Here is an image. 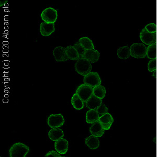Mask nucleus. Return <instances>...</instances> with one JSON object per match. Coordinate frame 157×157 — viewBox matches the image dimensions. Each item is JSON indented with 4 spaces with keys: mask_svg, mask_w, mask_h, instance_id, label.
<instances>
[{
    "mask_svg": "<svg viewBox=\"0 0 157 157\" xmlns=\"http://www.w3.org/2000/svg\"><path fill=\"white\" fill-rule=\"evenodd\" d=\"M29 151V147L21 143L13 145L9 150L10 157H26Z\"/></svg>",
    "mask_w": 157,
    "mask_h": 157,
    "instance_id": "nucleus-1",
    "label": "nucleus"
},
{
    "mask_svg": "<svg viewBox=\"0 0 157 157\" xmlns=\"http://www.w3.org/2000/svg\"><path fill=\"white\" fill-rule=\"evenodd\" d=\"M75 71L82 76L85 77L91 72L92 65L89 61L81 58L77 61L75 65Z\"/></svg>",
    "mask_w": 157,
    "mask_h": 157,
    "instance_id": "nucleus-2",
    "label": "nucleus"
},
{
    "mask_svg": "<svg viewBox=\"0 0 157 157\" xmlns=\"http://www.w3.org/2000/svg\"><path fill=\"white\" fill-rule=\"evenodd\" d=\"M130 55L136 58H144L147 56V48L141 43H135L130 48Z\"/></svg>",
    "mask_w": 157,
    "mask_h": 157,
    "instance_id": "nucleus-3",
    "label": "nucleus"
},
{
    "mask_svg": "<svg viewBox=\"0 0 157 157\" xmlns=\"http://www.w3.org/2000/svg\"><path fill=\"white\" fill-rule=\"evenodd\" d=\"M41 18L47 24L55 23L58 18V12L52 7H48L41 13Z\"/></svg>",
    "mask_w": 157,
    "mask_h": 157,
    "instance_id": "nucleus-4",
    "label": "nucleus"
},
{
    "mask_svg": "<svg viewBox=\"0 0 157 157\" xmlns=\"http://www.w3.org/2000/svg\"><path fill=\"white\" fill-rule=\"evenodd\" d=\"M93 92V88L84 83L78 86L76 90V93L84 103L89 99Z\"/></svg>",
    "mask_w": 157,
    "mask_h": 157,
    "instance_id": "nucleus-5",
    "label": "nucleus"
},
{
    "mask_svg": "<svg viewBox=\"0 0 157 157\" xmlns=\"http://www.w3.org/2000/svg\"><path fill=\"white\" fill-rule=\"evenodd\" d=\"M83 82L84 84L94 88L101 85V79L98 72H90L84 77Z\"/></svg>",
    "mask_w": 157,
    "mask_h": 157,
    "instance_id": "nucleus-6",
    "label": "nucleus"
},
{
    "mask_svg": "<svg viewBox=\"0 0 157 157\" xmlns=\"http://www.w3.org/2000/svg\"><path fill=\"white\" fill-rule=\"evenodd\" d=\"M65 122L63 116L61 114H52L47 119V124L52 129H56L60 127Z\"/></svg>",
    "mask_w": 157,
    "mask_h": 157,
    "instance_id": "nucleus-7",
    "label": "nucleus"
},
{
    "mask_svg": "<svg viewBox=\"0 0 157 157\" xmlns=\"http://www.w3.org/2000/svg\"><path fill=\"white\" fill-rule=\"evenodd\" d=\"M140 38L146 45H153L157 42V33H150L144 29L140 34Z\"/></svg>",
    "mask_w": 157,
    "mask_h": 157,
    "instance_id": "nucleus-8",
    "label": "nucleus"
},
{
    "mask_svg": "<svg viewBox=\"0 0 157 157\" xmlns=\"http://www.w3.org/2000/svg\"><path fill=\"white\" fill-rule=\"evenodd\" d=\"M53 55L56 61L57 62H63L69 60L66 52V48L58 46L54 49Z\"/></svg>",
    "mask_w": 157,
    "mask_h": 157,
    "instance_id": "nucleus-9",
    "label": "nucleus"
},
{
    "mask_svg": "<svg viewBox=\"0 0 157 157\" xmlns=\"http://www.w3.org/2000/svg\"><path fill=\"white\" fill-rule=\"evenodd\" d=\"M69 143L66 139L61 138L55 141V148L59 154L64 155L66 154L68 150Z\"/></svg>",
    "mask_w": 157,
    "mask_h": 157,
    "instance_id": "nucleus-10",
    "label": "nucleus"
},
{
    "mask_svg": "<svg viewBox=\"0 0 157 157\" xmlns=\"http://www.w3.org/2000/svg\"><path fill=\"white\" fill-rule=\"evenodd\" d=\"M100 54L98 50L96 49L85 50L83 56V58L89 61L90 63H97L100 58Z\"/></svg>",
    "mask_w": 157,
    "mask_h": 157,
    "instance_id": "nucleus-11",
    "label": "nucleus"
},
{
    "mask_svg": "<svg viewBox=\"0 0 157 157\" xmlns=\"http://www.w3.org/2000/svg\"><path fill=\"white\" fill-rule=\"evenodd\" d=\"M55 31V24H47L43 22L40 25V32L41 35L44 37L50 36Z\"/></svg>",
    "mask_w": 157,
    "mask_h": 157,
    "instance_id": "nucleus-12",
    "label": "nucleus"
},
{
    "mask_svg": "<svg viewBox=\"0 0 157 157\" xmlns=\"http://www.w3.org/2000/svg\"><path fill=\"white\" fill-rule=\"evenodd\" d=\"M98 121L105 130H109L112 125L114 120L112 116L110 114H109V113H107L103 116H101Z\"/></svg>",
    "mask_w": 157,
    "mask_h": 157,
    "instance_id": "nucleus-13",
    "label": "nucleus"
},
{
    "mask_svg": "<svg viewBox=\"0 0 157 157\" xmlns=\"http://www.w3.org/2000/svg\"><path fill=\"white\" fill-rule=\"evenodd\" d=\"M90 132L92 135L98 138L103 135L105 132V129L103 128L101 124L98 121L92 124L90 128Z\"/></svg>",
    "mask_w": 157,
    "mask_h": 157,
    "instance_id": "nucleus-14",
    "label": "nucleus"
},
{
    "mask_svg": "<svg viewBox=\"0 0 157 157\" xmlns=\"http://www.w3.org/2000/svg\"><path fill=\"white\" fill-rule=\"evenodd\" d=\"M86 106L90 109H96L102 104V100L92 94L89 99L86 102Z\"/></svg>",
    "mask_w": 157,
    "mask_h": 157,
    "instance_id": "nucleus-15",
    "label": "nucleus"
},
{
    "mask_svg": "<svg viewBox=\"0 0 157 157\" xmlns=\"http://www.w3.org/2000/svg\"><path fill=\"white\" fill-rule=\"evenodd\" d=\"M100 117L96 109H90L86 114V122L88 124H94L98 121Z\"/></svg>",
    "mask_w": 157,
    "mask_h": 157,
    "instance_id": "nucleus-16",
    "label": "nucleus"
},
{
    "mask_svg": "<svg viewBox=\"0 0 157 157\" xmlns=\"http://www.w3.org/2000/svg\"><path fill=\"white\" fill-rule=\"evenodd\" d=\"M85 144L91 149H96L100 146V141L98 137L93 135L88 137L85 139Z\"/></svg>",
    "mask_w": 157,
    "mask_h": 157,
    "instance_id": "nucleus-17",
    "label": "nucleus"
},
{
    "mask_svg": "<svg viewBox=\"0 0 157 157\" xmlns=\"http://www.w3.org/2000/svg\"><path fill=\"white\" fill-rule=\"evenodd\" d=\"M49 137L52 141H57L63 138L64 134L62 129L60 128L52 129L48 133Z\"/></svg>",
    "mask_w": 157,
    "mask_h": 157,
    "instance_id": "nucleus-18",
    "label": "nucleus"
},
{
    "mask_svg": "<svg viewBox=\"0 0 157 157\" xmlns=\"http://www.w3.org/2000/svg\"><path fill=\"white\" fill-rule=\"evenodd\" d=\"M66 52L69 60L78 61L80 58L78 52L73 46H69L66 47Z\"/></svg>",
    "mask_w": 157,
    "mask_h": 157,
    "instance_id": "nucleus-19",
    "label": "nucleus"
},
{
    "mask_svg": "<svg viewBox=\"0 0 157 157\" xmlns=\"http://www.w3.org/2000/svg\"><path fill=\"white\" fill-rule=\"evenodd\" d=\"M79 43L85 50L94 49V46L93 45L92 40L87 37H83L79 39Z\"/></svg>",
    "mask_w": 157,
    "mask_h": 157,
    "instance_id": "nucleus-20",
    "label": "nucleus"
},
{
    "mask_svg": "<svg viewBox=\"0 0 157 157\" xmlns=\"http://www.w3.org/2000/svg\"><path fill=\"white\" fill-rule=\"evenodd\" d=\"M71 102L73 107L77 110H81L84 107V102L78 97L77 93L73 94Z\"/></svg>",
    "mask_w": 157,
    "mask_h": 157,
    "instance_id": "nucleus-21",
    "label": "nucleus"
},
{
    "mask_svg": "<svg viewBox=\"0 0 157 157\" xmlns=\"http://www.w3.org/2000/svg\"><path fill=\"white\" fill-rule=\"evenodd\" d=\"M117 56L120 59H126L130 56V49L128 46L121 47L117 50Z\"/></svg>",
    "mask_w": 157,
    "mask_h": 157,
    "instance_id": "nucleus-22",
    "label": "nucleus"
},
{
    "mask_svg": "<svg viewBox=\"0 0 157 157\" xmlns=\"http://www.w3.org/2000/svg\"><path fill=\"white\" fill-rule=\"evenodd\" d=\"M93 94L95 97L102 100L104 98V97L105 96V88L101 85L97 86L96 87L93 88Z\"/></svg>",
    "mask_w": 157,
    "mask_h": 157,
    "instance_id": "nucleus-23",
    "label": "nucleus"
},
{
    "mask_svg": "<svg viewBox=\"0 0 157 157\" xmlns=\"http://www.w3.org/2000/svg\"><path fill=\"white\" fill-rule=\"evenodd\" d=\"M147 55L150 59H156L157 58V44L149 45L147 50Z\"/></svg>",
    "mask_w": 157,
    "mask_h": 157,
    "instance_id": "nucleus-24",
    "label": "nucleus"
},
{
    "mask_svg": "<svg viewBox=\"0 0 157 157\" xmlns=\"http://www.w3.org/2000/svg\"><path fill=\"white\" fill-rule=\"evenodd\" d=\"M97 112L98 113V114L101 116H103L105 114L107 113L108 112V108L107 106L104 104H101L100 106H99L97 109H96Z\"/></svg>",
    "mask_w": 157,
    "mask_h": 157,
    "instance_id": "nucleus-25",
    "label": "nucleus"
},
{
    "mask_svg": "<svg viewBox=\"0 0 157 157\" xmlns=\"http://www.w3.org/2000/svg\"><path fill=\"white\" fill-rule=\"evenodd\" d=\"M148 69L150 72L155 71L157 69V59H152L149 62Z\"/></svg>",
    "mask_w": 157,
    "mask_h": 157,
    "instance_id": "nucleus-26",
    "label": "nucleus"
},
{
    "mask_svg": "<svg viewBox=\"0 0 157 157\" xmlns=\"http://www.w3.org/2000/svg\"><path fill=\"white\" fill-rule=\"evenodd\" d=\"M73 47H75V48L76 49L77 52H78V55L80 56V57H83V56L84 54L85 50L82 47V46L79 43V41H78L77 43H75V44L74 45Z\"/></svg>",
    "mask_w": 157,
    "mask_h": 157,
    "instance_id": "nucleus-27",
    "label": "nucleus"
},
{
    "mask_svg": "<svg viewBox=\"0 0 157 157\" xmlns=\"http://www.w3.org/2000/svg\"><path fill=\"white\" fill-rule=\"evenodd\" d=\"M145 29L148 33H157V26L155 24H149L148 25H146Z\"/></svg>",
    "mask_w": 157,
    "mask_h": 157,
    "instance_id": "nucleus-28",
    "label": "nucleus"
},
{
    "mask_svg": "<svg viewBox=\"0 0 157 157\" xmlns=\"http://www.w3.org/2000/svg\"><path fill=\"white\" fill-rule=\"evenodd\" d=\"M45 157H61L59 155V153L57 151L52 150L47 153L45 155Z\"/></svg>",
    "mask_w": 157,
    "mask_h": 157,
    "instance_id": "nucleus-29",
    "label": "nucleus"
},
{
    "mask_svg": "<svg viewBox=\"0 0 157 157\" xmlns=\"http://www.w3.org/2000/svg\"><path fill=\"white\" fill-rule=\"evenodd\" d=\"M8 1H0V7H2L6 5V4L7 3Z\"/></svg>",
    "mask_w": 157,
    "mask_h": 157,
    "instance_id": "nucleus-30",
    "label": "nucleus"
},
{
    "mask_svg": "<svg viewBox=\"0 0 157 157\" xmlns=\"http://www.w3.org/2000/svg\"></svg>",
    "mask_w": 157,
    "mask_h": 157,
    "instance_id": "nucleus-31",
    "label": "nucleus"
},
{
    "mask_svg": "<svg viewBox=\"0 0 157 157\" xmlns=\"http://www.w3.org/2000/svg\"></svg>",
    "mask_w": 157,
    "mask_h": 157,
    "instance_id": "nucleus-32",
    "label": "nucleus"
}]
</instances>
